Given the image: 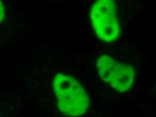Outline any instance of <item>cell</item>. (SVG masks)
Instances as JSON below:
<instances>
[{"label": "cell", "instance_id": "6da1fadb", "mask_svg": "<svg viewBox=\"0 0 156 117\" xmlns=\"http://www.w3.org/2000/svg\"><path fill=\"white\" fill-rule=\"evenodd\" d=\"M51 87L58 111L64 115L78 117L88 111L89 97L82 84L72 75L57 73L52 79Z\"/></svg>", "mask_w": 156, "mask_h": 117}, {"label": "cell", "instance_id": "7a4b0ae2", "mask_svg": "<svg viewBox=\"0 0 156 117\" xmlns=\"http://www.w3.org/2000/svg\"><path fill=\"white\" fill-rule=\"evenodd\" d=\"M90 18L94 31L100 40L112 42L119 37L121 28L115 2H96L91 8Z\"/></svg>", "mask_w": 156, "mask_h": 117}, {"label": "cell", "instance_id": "3957f363", "mask_svg": "<svg viewBox=\"0 0 156 117\" xmlns=\"http://www.w3.org/2000/svg\"><path fill=\"white\" fill-rule=\"evenodd\" d=\"M96 67L100 79L119 92H127L135 83L133 67L109 56L103 55L98 58Z\"/></svg>", "mask_w": 156, "mask_h": 117}, {"label": "cell", "instance_id": "277c9868", "mask_svg": "<svg viewBox=\"0 0 156 117\" xmlns=\"http://www.w3.org/2000/svg\"><path fill=\"white\" fill-rule=\"evenodd\" d=\"M5 6L2 1H0V25L2 24L5 18Z\"/></svg>", "mask_w": 156, "mask_h": 117}]
</instances>
